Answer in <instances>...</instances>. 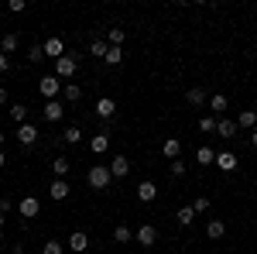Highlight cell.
Listing matches in <instances>:
<instances>
[{
  "label": "cell",
  "mask_w": 257,
  "mask_h": 254,
  "mask_svg": "<svg viewBox=\"0 0 257 254\" xmlns=\"http://www.w3.org/2000/svg\"><path fill=\"white\" fill-rule=\"evenodd\" d=\"M86 182H89L96 193H103V189L113 182V176H110V165H93V168L86 172Z\"/></svg>",
  "instance_id": "6da1fadb"
},
{
  "label": "cell",
  "mask_w": 257,
  "mask_h": 254,
  "mask_svg": "<svg viewBox=\"0 0 257 254\" xmlns=\"http://www.w3.org/2000/svg\"><path fill=\"white\" fill-rule=\"evenodd\" d=\"M76 72H79V59H76V55H62V59L55 62V76H59L62 82H72Z\"/></svg>",
  "instance_id": "7a4b0ae2"
},
{
  "label": "cell",
  "mask_w": 257,
  "mask_h": 254,
  "mask_svg": "<svg viewBox=\"0 0 257 254\" xmlns=\"http://www.w3.org/2000/svg\"><path fill=\"white\" fill-rule=\"evenodd\" d=\"M62 86H65V82H62L59 76H41L38 93H41L45 100H59V97H62Z\"/></svg>",
  "instance_id": "3957f363"
},
{
  "label": "cell",
  "mask_w": 257,
  "mask_h": 254,
  "mask_svg": "<svg viewBox=\"0 0 257 254\" xmlns=\"http://www.w3.org/2000/svg\"><path fill=\"white\" fill-rule=\"evenodd\" d=\"M93 114H96L99 120H106V124H110V120L117 117V100H113V97H99L96 107H93Z\"/></svg>",
  "instance_id": "277c9868"
},
{
  "label": "cell",
  "mask_w": 257,
  "mask_h": 254,
  "mask_svg": "<svg viewBox=\"0 0 257 254\" xmlns=\"http://www.w3.org/2000/svg\"><path fill=\"white\" fill-rule=\"evenodd\" d=\"M18 213L24 216V220H35V216L41 213V203H38V196H24L18 203Z\"/></svg>",
  "instance_id": "5b68a950"
},
{
  "label": "cell",
  "mask_w": 257,
  "mask_h": 254,
  "mask_svg": "<svg viewBox=\"0 0 257 254\" xmlns=\"http://www.w3.org/2000/svg\"><path fill=\"white\" fill-rule=\"evenodd\" d=\"M110 176L113 179H127L131 176V158L127 155H113L110 158Z\"/></svg>",
  "instance_id": "8992f818"
},
{
  "label": "cell",
  "mask_w": 257,
  "mask_h": 254,
  "mask_svg": "<svg viewBox=\"0 0 257 254\" xmlns=\"http://www.w3.org/2000/svg\"><path fill=\"white\" fill-rule=\"evenodd\" d=\"M41 117L48 120V124H59V120L65 117V107H62V100H48V103H45V110H41Z\"/></svg>",
  "instance_id": "52a82bcc"
},
{
  "label": "cell",
  "mask_w": 257,
  "mask_h": 254,
  "mask_svg": "<svg viewBox=\"0 0 257 254\" xmlns=\"http://www.w3.org/2000/svg\"><path fill=\"white\" fill-rule=\"evenodd\" d=\"M134 240H138L141 247H155V240H158V230H155L151 223H144V227H138V230H134Z\"/></svg>",
  "instance_id": "ba28073f"
},
{
  "label": "cell",
  "mask_w": 257,
  "mask_h": 254,
  "mask_svg": "<svg viewBox=\"0 0 257 254\" xmlns=\"http://www.w3.org/2000/svg\"><path fill=\"white\" fill-rule=\"evenodd\" d=\"M35 141H38V127H35V124H21L18 127V144L21 148H31Z\"/></svg>",
  "instance_id": "9c48e42d"
},
{
  "label": "cell",
  "mask_w": 257,
  "mask_h": 254,
  "mask_svg": "<svg viewBox=\"0 0 257 254\" xmlns=\"http://www.w3.org/2000/svg\"><path fill=\"white\" fill-rule=\"evenodd\" d=\"M134 193H138L141 203H155V199H158V186H155L151 179H144V182H138V189H134Z\"/></svg>",
  "instance_id": "30bf717a"
},
{
  "label": "cell",
  "mask_w": 257,
  "mask_h": 254,
  "mask_svg": "<svg viewBox=\"0 0 257 254\" xmlns=\"http://www.w3.org/2000/svg\"><path fill=\"white\" fill-rule=\"evenodd\" d=\"M237 165H240V161H237L233 151H219V155H216V168H219V172H237Z\"/></svg>",
  "instance_id": "8fae6325"
},
{
  "label": "cell",
  "mask_w": 257,
  "mask_h": 254,
  "mask_svg": "<svg viewBox=\"0 0 257 254\" xmlns=\"http://www.w3.org/2000/svg\"><path fill=\"white\" fill-rule=\"evenodd\" d=\"M62 55H65V45H62V38H48V41H45V59H55V62H59Z\"/></svg>",
  "instance_id": "7c38bea8"
},
{
  "label": "cell",
  "mask_w": 257,
  "mask_h": 254,
  "mask_svg": "<svg viewBox=\"0 0 257 254\" xmlns=\"http://www.w3.org/2000/svg\"><path fill=\"white\" fill-rule=\"evenodd\" d=\"M93 155H106L110 151V131H99V134H93Z\"/></svg>",
  "instance_id": "4fadbf2b"
},
{
  "label": "cell",
  "mask_w": 257,
  "mask_h": 254,
  "mask_svg": "<svg viewBox=\"0 0 257 254\" xmlns=\"http://www.w3.org/2000/svg\"><path fill=\"white\" fill-rule=\"evenodd\" d=\"M226 107H230V100L223 97V93H213V97H209V110H213V117H226Z\"/></svg>",
  "instance_id": "5bb4252c"
},
{
  "label": "cell",
  "mask_w": 257,
  "mask_h": 254,
  "mask_svg": "<svg viewBox=\"0 0 257 254\" xmlns=\"http://www.w3.org/2000/svg\"><path fill=\"white\" fill-rule=\"evenodd\" d=\"M69 193H72V189H69V182H65V179H55V182L48 186V196H52L55 203H62V199H65Z\"/></svg>",
  "instance_id": "9a60e30c"
},
{
  "label": "cell",
  "mask_w": 257,
  "mask_h": 254,
  "mask_svg": "<svg viewBox=\"0 0 257 254\" xmlns=\"http://www.w3.org/2000/svg\"><path fill=\"white\" fill-rule=\"evenodd\" d=\"M86 247H89V237L82 234V230H76V234L69 237V251L72 254H86Z\"/></svg>",
  "instance_id": "2e32d148"
},
{
  "label": "cell",
  "mask_w": 257,
  "mask_h": 254,
  "mask_svg": "<svg viewBox=\"0 0 257 254\" xmlns=\"http://www.w3.org/2000/svg\"><path fill=\"white\" fill-rule=\"evenodd\" d=\"M161 155L168 158V161H175V158L182 155V141H178V137H168V141L161 144Z\"/></svg>",
  "instance_id": "e0dca14e"
},
{
  "label": "cell",
  "mask_w": 257,
  "mask_h": 254,
  "mask_svg": "<svg viewBox=\"0 0 257 254\" xmlns=\"http://www.w3.org/2000/svg\"><path fill=\"white\" fill-rule=\"evenodd\" d=\"M237 131H240L237 120H230V117H219V120H216V134H219V137H233Z\"/></svg>",
  "instance_id": "ac0fdd59"
},
{
  "label": "cell",
  "mask_w": 257,
  "mask_h": 254,
  "mask_svg": "<svg viewBox=\"0 0 257 254\" xmlns=\"http://www.w3.org/2000/svg\"><path fill=\"white\" fill-rule=\"evenodd\" d=\"M196 161L199 165H216V151H213L209 144H199L196 148Z\"/></svg>",
  "instance_id": "d6986e66"
},
{
  "label": "cell",
  "mask_w": 257,
  "mask_h": 254,
  "mask_svg": "<svg viewBox=\"0 0 257 254\" xmlns=\"http://www.w3.org/2000/svg\"><path fill=\"white\" fill-rule=\"evenodd\" d=\"M237 127H250V131H254V127H257V107H250V110H240Z\"/></svg>",
  "instance_id": "ffe728a7"
},
{
  "label": "cell",
  "mask_w": 257,
  "mask_h": 254,
  "mask_svg": "<svg viewBox=\"0 0 257 254\" xmlns=\"http://www.w3.org/2000/svg\"><path fill=\"white\" fill-rule=\"evenodd\" d=\"M62 97L69 100V103H79L82 100V86L79 82H65V86H62Z\"/></svg>",
  "instance_id": "44dd1931"
},
{
  "label": "cell",
  "mask_w": 257,
  "mask_h": 254,
  "mask_svg": "<svg viewBox=\"0 0 257 254\" xmlns=\"http://www.w3.org/2000/svg\"><path fill=\"white\" fill-rule=\"evenodd\" d=\"M123 38H127L123 28H110V31H106V45H110V48H123Z\"/></svg>",
  "instance_id": "7402d4cb"
},
{
  "label": "cell",
  "mask_w": 257,
  "mask_h": 254,
  "mask_svg": "<svg viewBox=\"0 0 257 254\" xmlns=\"http://www.w3.org/2000/svg\"><path fill=\"white\" fill-rule=\"evenodd\" d=\"M18 35H14V31H11V35H4V38H0V52H4V55H14V52H18Z\"/></svg>",
  "instance_id": "603a6c76"
},
{
  "label": "cell",
  "mask_w": 257,
  "mask_h": 254,
  "mask_svg": "<svg viewBox=\"0 0 257 254\" xmlns=\"http://www.w3.org/2000/svg\"><path fill=\"white\" fill-rule=\"evenodd\" d=\"M175 220H178V227H192V223H196V210H192V206H182L175 213Z\"/></svg>",
  "instance_id": "cb8c5ba5"
},
{
  "label": "cell",
  "mask_w": 257,
  "mask_h": 254,
  "mask_svg": "<svg viewBox=\"0 0 257 254\" xmlns=\"http://www.w3.org/2000/svg\"><path fill=\"white\" fill-rule=\"evenodd\" d=\"M69 168H72L69 158H55V161H52V176H55V179H65V176H69Z\"/></svg>",
  "instance_id": "d4e9b609"
},
{
  "label": "cell",
  "mask_w": 257,
  "mask_h": 254,
  "mask_svg": "<svg viewBox=\"0 0 257 254\" xmlns=\"http://www.w3.org/2000/svg\"><path fill=\"white\" fill-rule=\"evenodd\" d=\"M206 234H209V240H219V237L226 234V223L223 220H209L206 223Z\"/></svg>",
  "instance_id": "484cf974"
},
{
  "label": "cell",
  "mask_w": 257,
  "mask_h": 254,
  "mask_svg": "<svg viewBox=\"0 0 257 254\" xmlns=\"http://www.w3.org/2000/svg\"><path fill=\"white\" fill-rule=\"evenodd\" d=\"M113 240H117V244H131V240H134V230H131L127 223H120V227H113Z\"/></svg>",
  "instance_id": "4316f807"
},
{
  "label": "cell",
  "mask_w": 257,
  "mask_h": 254,
  "mask_svg": "<svg viewBox=\"0 0 257 254\" xmlns=\"http://www.w3.org/2000/svg\"><path fill=\"white\" fill-rule=\"evenodd\" d=\"M185 100H189V103H192V107H202V103H206V90H202V86H192V90H189V93H185Z\"/></svg>",
  "instance_id": "83f0119b"
},
{
  "label": "cell",
  "mask_w": 257,
  "mask_h": 254,
  "mask_svg": "<svg viewBox=\"0 0 257 254\" xmlns=\"http://www.w3.org/2000/svg\"><path fill=\"white\" fill-rule=\"evenodd\" d=\"M106 52H110L106 38H96L93 45H89V55H93V59H106Z\"/></svg>",
  "instance_id": "f1b7e54d"
},
{
  "label": "cell",
  "mask_w": 257,
  "mask_h": 254,
  "mask_svg": "<svg viewBox=\"0 0 257 254\" xmlns=\"http://www.w3.org/2000/svg\"><path fill=\"white\" fill-rule=\"evenodd\" d=\"M216 120L219 117H213V114H209V117H199V131H202V134H216Z\"/></svg>",
  "instance_id": "f546056e"
},
{
  "label": "cell",
  "mask_w": 257,
  "mask_h": 254,
  "mask_svg": "<svg viewBox=\"0 0 257 254\" xmlns=\"http://www.w3.org/2000/svg\"><path fill=\"white\" fill-rule=\"evenodd\" d=\"M62 137H65V144H79V141H82V127L72 124V127H65V134H62Z\"/></svg>",
  "instance_id": "4dcf8cb0"
},
{
  "label": "cell",
  "mask_w": 257,
  "mask_h": 254,
  "mask_svg": "<svg viewBox=\"0 0 257 254\" xmlns=\"http://www.w3.org/2000/svg\"><path fill=\"white\" fill-rule=\"evenodd\" d=\"M11 117L18 120V124H28V107H24V103H14V107H11Z\"/></svg>",
  "instance_id": "1f68e13d"
},
{
  "label": "cell",
  "mask_w": 257,
  "mask_h": 254,
  "mask_svg": "<svg viewBox=\"0 0 257 254\" xmlns=\"http://www.w3.org/2000/svg\"><path fill=\"white\" fill-rule=\"evenodd\" d=\"M41 254H65V244H62V240H45Z\"/></svg>",
  "instance_id": "d6a6232c"
},
{
  "label": "cell",
  "mask_w": 257,
  "mask_h": 254,
  "mask_svg": "<svg viewBox=\"0 0 257 254\" xmlns=\"http://www.w3.org/2000/svg\"><path fill=\"white\" fill-rule=\"evenodd\" d=\"M103 62H106V65H120V62H123V48H110Z\"/></svg>",
  "instance_id": "836d02e7"
},
{
  "label": "cell",
  "mask_w": 257,
  "mask_h": 254,
  "mask_svg": "<svg viewBox=\"0 0 257 254\" xmlns=\"http://www.w3.org/2000/svg\"><path fill=\"white\" fill-rule=\"evenodd\" d=\"M192 210H196V216L206 213V210H209V196H196V199H192Z\"/></svg>",
  "instance_id": "e575fe53"
},
{
  "label": "cell",
  "mask_w": 257,
  "mask_h": 254,
  "mask_svg": "<svg viewBox=\"0 0 257 254\" xmlns=\"http://www.w3.org/2000/svg\"><path fill=\"white\" fill-rule=\"evenodd\" d=\"M45 59V45H31L28 48V62H41Z\"/></svg>",
  "instance_id": "d590c367"
},
{
  "label": "cell",
  "mask_w": 257,
  "mask_h": 254,
  "mask_svg": "<svg viewBox=\"0 0 257 254\" xmlns=\"http://www.w3.org/2000/svg\"><path fill=\"white\" fill-rule=\"evenodd\" d=\"M168 172H172V179H182V176H185V161H182V158H175V161L168 165Z\"/></svg>",
  "instance_id": "8d00e7d4"
},
{
  "label": "cell",
  "mask_w": 257,
  "mask_h": 254,
  "mask_svg": "<svg viewBox=\"0 0 257 254\" xmlns=\"http://www.w3.org/2000/svg\"><path fill=\"white\" fill-rule=\"evenodd\" d=\"M24 7H28V4H24V0H11V14H21V11H24Z\"/></svg>",
  "instance_id": "74e56055"
},
{
  "label": "cell",
  "mask_w": 257,
  "mask_h": 254,
  "mask_svg": "<svg viewBox=\"0 0 257 254\" xmlns=\"http://www.w3.org/2000/svg\"><path fill=\"white\" fill-rule=\"evenodd\" d=\"M7 69H11V55H4V52H0V72H7Z\"/></svg>",
  "instance_id": "f35d334b"
},
{
  "label": "cell",
  "mask_w": 257,
  "mask_h": 254,
  "mask_svg": "<svg viewBox=\"0 0 257 254\" xmlns=\"http://www.w3.org/2000/svg\"><path fill=\"white\" fill-rule=\"evenodd\" d=\"M0 213H4V216L11 213V199H7V196H4V199H0Z\"/></svg>",
  "instance_id": "ab89813d"
},
{
  "label": "cell",
  "mask_w": 257,
  "mask_h": 254,
  "mask_svg": "<svg viewBox=\"0 0 257 254\" xmlns=\"http://www.w3.org/2000/svg\"><path fill=\"white\" fill-rule=\"evenodd\" d=\"M7 100H11V97H7V90H4V86H0V107H4V103H7Z\"/></svg>",
  "instance_id": "60d3db41"
},
{
  "label": "cell",
  "mask_w": 257,
  "mask_h": 254,
  "mask_svg": "<svg viewBox=\"0 0 257 254\" xmlns=\"http://www.w3.org/2000/svg\"><path fill=\"white\" fill-rule=\"evenodd\" d=\"M250 144H254V151H257V127L250 131Z\"/></svg>",
  "instance_id": "b9f144b4"
},
{
  "label": "cell",
  "mask_w": 257,
  "mask_h": 254,
  "mask_svg": "<svg viewBox=\"0 0 257 254\" xmlns=\"http://www.w3.org/2000/svg\"><path fill=\"white\" fill-rule=\"evenodd\" d=\"M4 223H7V216H4V213H0V230H4Z\"/></svg>",
  "instance_id": "7bdbcfd3"
},
{
  "label": "cell",
  "mask_w": 257,
  "mask_h": 254,
  "mask_svg": "<svg viewBox=\"0 0 257 254\" xmlns=\"http://www.w3.org/2000/svg\"><path fill=\"white\" fill-rule=\"evenodd\" d=\"M4 165H7V158H4V151H0V168H4Z\"/></svg>",
  "instance_id": "ee69618b"
},
{
  "label": "cell",
  "mask_w": 257,
  "mask_h": 254,
  "mask_svg": "<svg viewBox=\"0 0 257 254\" xmlns=\"http://www.w3.org/2000/svg\"><path fill=\"white\" fill-rule=\"evenodd\" d=\"M4 141H7V134H4V131H0V148H4Z\"/></svg>",
  "instance_id": "f6af8a7d"
},
{
  "label": "cell",
  "mask_w": 257,
  "mask_h": 254,
  "mask_svg": "<svg viewBox=\"0 0 257 254\" xmlns=\"http://www.w3.org/2000/svg\"><path fill=\"white\" fill-rule=\"evenodd\" d=\"M0 244H4V230H0Z\"/></svg>",
  "instance_id": "bcb514c9"
}]
</instances>
